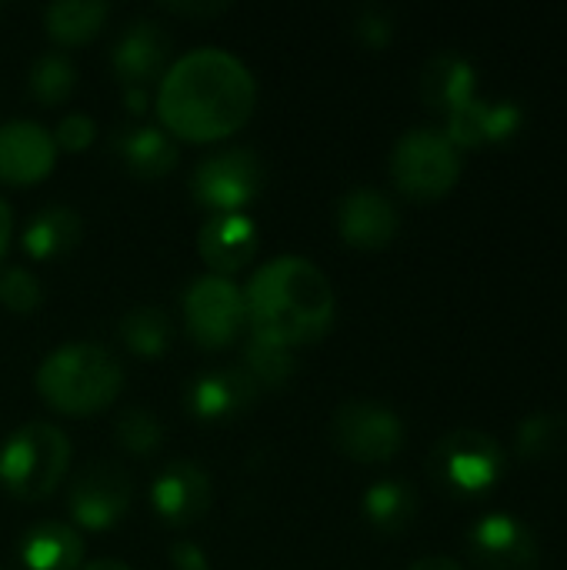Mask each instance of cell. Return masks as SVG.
<instances>
[{
	"instance_id": "cell-1",
	"label": "cell",
	"mask_w": 567,
	"mask_h": 570,
	"mask_svg": "<svg viewBox=\"0 0 567 570\" xmlns=\"http://www.w3.org/2000/svg\"><path fill=\"white\" fill-rule=\"evenodd\" d=\"M257 104L251 67L221 47H197L170 60L157 87V117L170 137L211 144L237 134Z\"/></svg>"
},
{
	"instance_id": "cell-2",
	"label": "cell",
	"mask_w": 567,
	"mask_h": 570,
	"mask_svg": "<svg viewBox=\"0 0 567 570\" xmlns=\"http://www.w3.org/2000/svg\"><path fill=\"white\" fill-rule=\"evenodd\" d=\"M247 331L277 347H307L334 324V287L328 274L297 254H281L257 267L244 291Z\"/></svg>"
},
{
	"instance_id": "cell-3",
	"label": "cell",
	"mask_w": 567,
	"mask_h": 570,
	"mask_svg": "<svg viewBox=\"0 0 567 570\" xmlns=\"http://www.w3.org/2000/svg\"><path fill=\"white\" fill-rule=\"evenodd\" d=\"M120 387H124L120 361L94 341L63 344L50 351L37 367V394L43 397L47 407L70 417H87L110 407Z\"/></svg>"
},
{
	"instance_id": "cell-4",
	"label": "cell",
	"mask_w": 567,
	"mask_h": 570,
	"mask_svg": "<svg viewBox=\"0 0 567 570\" xmlns=\"http://www.w3.org/2000/svg\"><path fill=\"white\" fill-rule=\"evenodd\" d=\"M70 468V441L57 424H20L0 444V484L17 501H47Z\"/></svg>"
},
{
	"instance_id": "cell-5",
	"label": "cell",
	"mask_w": 567,
	"mask_h": 570,
	"mask_svg": "<svg viewBox=\"0 0 567 570\" xmlns=\"http://www.w3.org/2000/svg\"><path fill=\"white\" fill-rule=\"evenodd\" d=\"M391 177L401 194L438 200L461 177V150L441 127H411L391 150Z\"/></svg>"
},
{
	"instance_id": "cell-6",
	"label": "cell",
	"mask_w": 567,
	"mask_h": 570,
	"mask_svg": "<svg viewBox=\"0 0 567 570\" xmlns=\"http://www.w3.org/2000/svg\"><path fill=\"white\" fill-rule=\"evenodd\" d=\"M428 468L444 491L458 498H478L498 484L505 471V451L491 434L478 428H458L434 444Z\"/></svg>"
},
{
	"instance_id": "cell-7",
	"label": "cell",
	"mask_w": 567,
	"mask_h": 570,
	"mask_svg": "<svg viewBox=\"0 0 567 570\" xmlns=\"http://www.w3.org/2000/svg\"><path fill=\"white\" fill-rule=\"evenodd\" d=\"M264 187V160L251 147H227L197 160L190 194L211 214H244Z\"/></svg>"
},
{
	"instance_id": "cell-8",
	"label": "cell",
	"mask_w": 567,
	"mask_h": 570,
	"mask_svg": "<svg viewBox=\"0 0 567 570\" xmlns=\"http://www.w3.org/2000/svg\"><path fill=\"white\" fill-rule=\"evenodd\" d=\"M184 324L197 347L224 351L247 331L244 291L231 277L204 274L184 291Z\"/></svg>"
},
{
	"instance_id": "cell-9",
	"label": "cell",
	"mask_w": 567,
	"mask_h": 570,
	"mask_svg": "<svg viewBox=\"0 0 567 570\" xmlns=\"http://www.w3.org/2000/svg\"><path fill=\"white\" fill-rule=\"evenodd\" d=\"M331 438L341 454L361 464H384L404 448V421L368 397L344 401L331 417Z\"/></svg>"
},
{
	"instance_id": "cell-10",
	"label": "cell",
	"mask_w": 567,
	"mask_h": 570,
	"mask_svg": "<svg viewBox=\"0 0 567 570\" xmlns=\"http://www.w3.org/2000/svg\"><path fill=\"white\" fill-rule=\"evenodd\" d=\"M134 498L130 474L117 461H90L70 484V518L77 528L107 531L114 528Z\"/></svg>"
},
{
	"instance_id": "cell-11",
	"label": "cell",
	"mask_w": 567,
	"mask_h": 570,
	"mask_svg": "<svg viewBox=\"0 0 567 570\" xmlns=\"http://www.w3.org/2000/svg\"><path fill=\"white\" fill-rule=\"evenodd\" d=\"M174 40L170 33L150 20L137 17L130 20L110 43V70L124 83V90H147L154 80H160L170 67Z\"/></svg>"
},
{
	"instance_id": "cell-12",
	"label": "cell",
	"mask_w": 567,
	"mask_h": 570,
	"mask_svg": "<svg viewBox=\"0 0 567 570\" xmlns=\"http://www.w3.org/2000/svg\"><path fill=\"white\" fill-rule=\"evenodd\" d=\"M214 498L211 474L194 461H170L150 484V508L170 528L197 524Z\"/></svg>"
},
{
	"instance_id": "cell-13",
	"label": "cell",
	"mask_w": 567,
	"mask_h": 570,
	"mask_svg": "<svg viewBox=\"0 0 567 570\" xmlns=\"http://www.w3.org/2000/svg\"><path fill=\"white\" fill-rule=\"evenodd\" d=\"M57 164L53 134L37 120L0 124V180L10 187H30L43 180Z\"/></svg>"
},
{
	"instance_id": "cell-14",
	"label": "cell",
	"mask_w": 567,
	"mask_h": 570,
	"mask_svg": "<svg viewBox=\"0 0 567 570\" xmlns=\"http://www.w3.org/2000/svg\"><path fill=\"white\" fill-rule=\"evenodd\" d=\"M468 551L485 570H531L538 541L528 524L508 514H485L468 531Z\"/></svg>"
},
{
	"instance_id": "cell-15",
	"label": "cell",
	"mask_w": 567,
	"mask_h": 570,
	"mask_svg": "<svg viewBox=\"0 0 567 570\" xmlns=\"http://www.w3.org/2000/svg\"><path fill=\"white\" fill-rule=\"evenodd\" d=\"M338 230L351 247L381 250L401 230V214L388 194L374 187H354L338 204Z\"/></svg>"
},
{
	"instance_id": "cell-16",
	"label": "cell",
	"mask_w": 567,
	"mask_h": 570,
	"mask_svg": "<svg viewBox=\"0 0 567 570\" xmlns=\"http://www.w3.org/2000/svg\"><path fill=\"white\" fill-rule=\"evenodd\" d=\"M257 394H261V387L241 364L214 367V371L197 374L187 384V411L197 421L221 424V421H231V417L244 414L247 407H254Z\"/></svg>"
},
{
	"instance_id": "cell-17",
	"label": "cell",
	"mask_w": 567,
	"mask_h": 570,
	"mask_svg": "<svg viewBox=\"0 0 567 570\" xmlns=\"http://www.w3.org/2000/svg\"><path fill=\"white\" fill-rule=\"evenodd\" d=\"M197 250L217 277H231L254 261L257 224L247 214H211L201 224Z\"/></svg>"
},
{
	"instance_id": "cell-18",
	"label": "cell",
	"mask_w": 567,
	"mask_h": 570,
	"mask_svg": "<svg viewBox=\"0 0 567 570\" xmlns=\"http://www.w3.org/2000/svg\"><path fill=\"white\" fill-rule=\"evenodd\" d=\"M110 150L120 167L140 180H157L177 167V144L164 127L154 124H124L110 137Z\"/></svg>"
},
{
	"instance_id": "cell-19",
	"label": "cell",
	"mask_w": 567,
	"mask_h": 570,
	"mask_svg": "<svg viewBox=\"0 0 567 570\" xmlns=\"http://www.w3.org/2000/svg\"><path fill=\"white\" fill-rule=\"evenodd\" d=\"M518 127H521V107L515 100L495 104V100L471 97L468 104L448 114L444 134L461 150V147H485V144L508 140Z\"/></svg>"
},
{
	"instance_id": "cell-20",
	"label": "cell",
	"mask_w": 567,
	"mask_h": 570,
	"mask_svg": "<svg viewBox=\"0 0 567 570\" xmlns=\"http://www.w3.org/2000/svg\"><path fill=\"white\" fill-rule=\"evenodd\" d=\"M475 80H478V73H475V63L468 57H461L458 50H441L421 67L418 90L431 110H441L448 117L451 110H458L461 104L478 97Z\"/></svg>"
},
{
	"instance_id": "cell-21",
	"label": "cell",
	"mask_w": 567,
	"mask_h": 570,
	"mask_svg": "<svg viewBox=\"0 0 567 570\" xmlns=\"http://www.w3.org/2000/svg\"><path fill=\"white\" fill-rule=\"evenodd\" d=\"M84 240V220L70 204H43L20 234L23 254L33 261H60Z\"/></svg>"
},
{
	"instance_id": "cell-22",
	"label": "cell",
	"mask_w": 567,
	"mask_h": 570,
	"mask_svg": "<svg viewBox=\"0 0 567 570\" xmlns=\"http://www.w3.org/2000/svg\"><path fill=\"white\" fill-rule=\"evenodd\" d=\"M20 561L27 570H80L84 538L74 524L40 521L20 538Z\"/></svg>"
},
{
	"instance_id": "cell-23",
	"label": "cell",
	"mask_w": 567,
	"mask_h": 570,
	"mask_svg": "<svg viewBox=\"0 0 567 570\" xmlns=\"http://www.w3.org/2000/svg\"><path fill=\"white\" fill-rule=\"evenodd\" d=\"M364 518L374 531L381 534H398L404 531L414 514H418V494L408 481L401 478H388V481H378L368 488L364 494Z\"/></svg>"
},
{
	"instance_id": "cell-24",
	"label": "cell",
	"mask_w": 567,
	"mask_h": 570,
	"mask_svg": "<svg viewBox=\"0 0 567 570\" xmlns=\"http://www.w3.org/2000/svg\"><path fill=\"white\" fill-rule=\"evenodd\" d=\"M110 17V3L104 0H57L43 10V27L57 43H84L100 33Z\"/></svg>"
},
{
	"instance_id": "cell-25",
	"label": "cell",
	"mask_w": 567,
	"mask_h": 570,
	"mask_svg": "<svg viewBox=\"0 0 567 570\" xmlns=\"http://www.w3.org/2000/svg\"><path fill=\"white\" fill-rule=\"evenodd\" d=\"M120 341L137 357H160L174 344V321L160 307H134L120 317Z\"/></svg>"
},
{
	"instance_id": "cell-26",
	"label": "cell",
	"mask_w": 567,
	"mask_h": 570,
	"mask_svg": "<svg viewBox=\"0 0 567 570\" xmlns=\"http://www.w3.org/2000/svg\"><path fill=\"white\" fill-rule=\"evenodd\" d=\"M77 90V67L67 53L60 50H43L27 73V94L43 104V107H57L63 104L70 94Z\"/></svg>"
},
{
	"instance_id": "cell-27",
	"label": "cell",
	"mask_w": 567,
	"mask_h": 570,
	"mask_svg": "<svg viewBox=\"0 0 567 570\" xmlns=\"http://www.w3.org/2000/svg\"><path fill=\"white\" fill-rule=\"evenodd\" d=\"M241 367L254 377V384L264 391V387H281L294 377L297 371V357L294 351L287 347H277V344H267V341H257V337H247L244 344V354H241Z\"/></svg>"
},
{
	"instance_id": "cell-28",
	"label": "cell",
	"mask_w": 567,
	"mask_h": 570,
	"mask_svg": "<svg viewBox=\"0 0 567 570\" xmlns=\"http://www.w3.org/2000/svg\"><path fill=\"white\" fill-rule=\"evenodd\" d=\"M114 441L120 451H127L134 458H150L164 444V428L147 407H127L114 421Z\"/></svg>"
},
{
	"instance_id": "cell-29",
	"label": "cell",
	"mask_w": 567,
	"mask_h": 570,
	"mask_svg": "<svg viewBox=\"0 0 567 570\" xmlns=\"http://www.w3.org/2000/svg\"><path fill=\"white\" fill-rule=\"evenodd\" d=\"M43 301V287L33 271L27 267H3L0 271V307L10 314H33Z\"/></svg>"
},
{
	"instance_id": "cell-30",
	"label": "cell",
	"mask_w": 567,
	"mask_h": 570,
	"mask_svg": "<svg viewBox=\"0 0 567 570\" xmlns=\"http://www.w3.org/2000/svg\"><path fill=\"white\" fill-rule=\"evenodd\" d=\"M565 438V421L558 414H531L518 428V451L528 458H545L561 448Z\"/></svg>"
},
{
	"instance_id": "cell-31",
	"label": "cell",
	"mask_w": 567,
	"mask_h": 570,
	"mask_svg": "<svg viewBox=\"0 0 567 570\" xmlns=\"http://www.w3.org/2000/svg\"><path fill=\"white\" fill-rule=\"evenodd\" d=\"M50 134H53V144H57L60 150L77 154V150H84V147H90V144H94V137H97V124H94V117H87V114L74 110V114H63Z\"/></svg>"
},
{
	"instance_id": "cell-32",
	"label": "cell",
	"mask_w": 567,
	"mask_h": 570,
	"mask_svg": "<svg viewBox=\"0 0 567 570\" xmlns=\"http://www.w3.org/2000/svg\"><path fill=\"white\" fill-rule=\"evenodd\" d=\"M354 33H358V40H364L368 47H384V43L394 37V20H391L381 7H368V10L358 13Z\"/></svg>"
},
{
	"instance_id": "cell-33",
	"label": "cell",
	"mask_w": 567,
	"mask_h": 570,
	"mask_svg": "<svg viewBox=\"0 0 567 570\" xmlns=\"http://www.w3.org/2000/svg\"><path fill=\"white\" fill-rule=\"evenodd\" d=\"M170 564L174 570H207V554L201 551V544H194V541H177L174 548H170Z\"/></svg>"
},
{
	"instance_id": "cell-34",
	"label": "cell",
	"mask_w": 567,
	"mask_h": 570,
	"mask_svg": "<svg viewBox=\"0 0 567 570\" xmlns=\"http://www.w3.org/2000/svg\"><path fill=\"white\" fill-rule=\"evenodd\" d=\"M231 3L227 0H190V3H164V10H170V13H180V17H217V13H224Z\"/></svg>"
},
{
	"instance_id": "cell-35",
	"label": "cell",
	"mask_w": 567,
	"mask_h": 570,
	"mask_svg": "<svg viewBox=\"0 0 567 570\" xmlns=\"http://www.w3.org/2000/svg\"><path fill=\"white\" fill-rule=\"evenodd\" d=\"M10 234H13V214H10V204L0 197V261L10 247Z\"/></svg>"
},
{
	"instance_id": "cell-36",
	"label": "cell",
	"mask_w": 567,
	"mask_h": 570,
	"mask_svg": "<svg viewBox=\"0 0 567 570\" xmlns=\"http://www.w3.org/2000/svg\"><path fill=\"white\" fill-rule=\"evenodd\" d=\"M408 570H465L458 561H451V558H441V554H434V558H421V561H414Z\"/></svg>"
},
{
	"instance_id": "cell-37",
	"label": "cell",
	"mask_w": 567,
	"mask_h": 570,
	"mask_svg": "<svg viewBox=\"0 0 567 570\" xmlns=\"http://www.w3.org/2000/svg\"><path fill=\"white\" fill-rule=\"evenodd\" d=\"M80 570H130L124 561H117V558H100V561H90V564H84Z\"/></svg>"
},
{
	"instance_id": "cell-38",
	"label": "cell",
	"mask_w": 567,
	"mask_h": 570,
	"mask_svg": "<svg viewBox=\"0 0 567 570\" xmlns=\"http://www.w3.org/2000/svg\"><path fill=\"white\" fill-rule=\"evenodd\" d=\"M0 17H3V7H0Z\"/></svg>"
}]
</instances>
